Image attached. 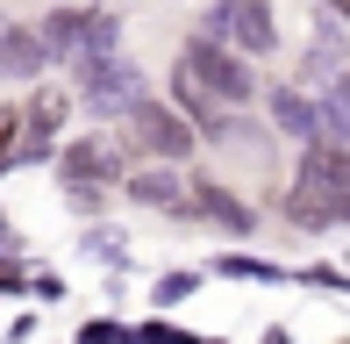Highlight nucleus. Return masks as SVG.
<instances>
[{
  "mask_svg": "<svg viewBox=\"0 0 350 344\" xmlns=\"http://www.w3.org/2000/svg\"><path fill=\"white\" fill-rule=\"evenodd\" d=\"M186 65H193L200 79H208V86L221 93V101H250V72L236 65V58H221L215 43H193V51H186Z\"/></svg>",
  "mask_w": 350,
  "mask_h": 344,
  "instance_id": "423d86ee",
  "label": "nucleus"
},
{
  "mask_svg": "<svg viewBox=\"0 0 350 344\" xmlns=\"http://www.w3.org/2000/svg\"><path fill=\"white\" fill-rule=\"evenodd\" d=\"M65 180L79 186V194H86V186H107V180H115V151H107L100 136L72 144V151H65Z\"/></svg>",
  "mask_w": 350,
  "mask_h": 344,
  "instance_id": "6e6552de",
  "label": "nucleus"
},
{
  "mask_svg": "<svg viewBox=\"0 0 350 344\" xmlns=\"http://www.w3.org/2000/svg\"><path fill=\"white\" fill-rule=\"evenodd\" d=\"M57 130H65V101H36V108H22V158H43V151L57 144Z\"/></svg>",
  "mask_w": 350,
  "mask_h": 344,
  "instance_id": "9d476101",
  "label": "nucleus"
},
{
  "mask_svg": "<svg viewBox=\"0 0 350 344\" xmlns=\"http://www.w3.org/2000/svg\"><path fill=\"white\" fill-rule=\"evenodd\" d=\"M336 101H343V108H350V72H343V79H336Z\"/></svg>",
  "mask_w": 350,
  "mask_h": 344,
  "instance_id": "2eb2a0df",
  "label": "nucleus"
},
{
  "mask_svg": "<svg viewBox=\"0 0 350 344\" xmlns=\"http://www.w3.org/2000/svg\"><path fill=\"white\" fill-rule=\"evenodd\" d=\"M329 8H336V14H350V0H329Z\"/></svg>",
  "mask_w": 350,
  "mask_h": 344,
  "instance_id": "dca6fc26",
  "label": "nucleus"
},
{
  "mask_svg": "<svg viewBox=\"0 0 350 344\" xmlns=\"http://www.w3.org/2000/svg\"><path fill=\"white\" fill-rule=\"evenodd\" d=\"M129 115H136V144H143V151H157V158H186L193 130L179 122V108H143V101H136Z\"/></svg>",
  "mask_w": 350,
  "mask_h": 344,
  "instance_id": "20e7f679",
  "label": "nucleus"
},
{
  "mask_svg": "<svg viewBox=\"0 0 350 344\" xmlns=\"http://www.w3.org/2000/svg\"><path fill=\"white\" fill-rule=\"evenodd\" d=\"M215 29H229L243 51H272V8H265V0H221Z\"/></svg>",
  "mask_w": 350,
  "mask_h": 344,
  "instance_id": "39448f33",
  "label": "nucleus"
},
{
  "mask_svg": "<svg viewBox=\"0 0 350 344\" xmlns=\"http://www.w3.org/2000/svg\"><path fill=\"white\" fill-rule=\"evenodd\" d=\"M286 215L308 230H329L350 215V151H314L308 165H300L293 194H286Z\"/></svg>",
  "mask_w": 350,
  "mask_h": 344,
  "instance_id": "f257e3e1",
  "label": "nucleus"
},
{
  "mask_svg": "<svg viewBox=\"0 0 350 344\" xmlns=\"http://www.w3.org/2000/svg\"><path fill=\"white\" fill-rule=\"evenodd\" d=\"M43 65H51L43 29H0V72H8V79H36Z\"/></svg>",
  "mask_w": 350,
  "mask_h": 344,
  "instance_id": "0eeeda50",
  "label": "nucleus"
},
{
  "mask_svg": "<svg viewBox=\"0 0 350 344\" xmlns=\"http://www.w3.org/2000/svg\"><path fill=\"white\" fill-rule=\"evenodd\" d=\"M43 43H51V58H100L107 43H115V22H107V14L57 8L51 22H43Z\"/></svg>",
  "mask_w": 350,
  "mask_h": 344,
  "instance_id": "f03ea898",
  "label": "nucleus"
},
{
  "mask_svg": "<svg viewBox=\"0 0 350 344\" xmlns=\"http://www.w3.org/2000/svg\"><path fill=\"white\" fill-rule=\"evenodd\" d=\"M129 194H136V201H150V208H172V201H179V172H136Z\"/></svg>",
  "mask_w": 350,
  "mask_h": 344,
  "instance_id": "9b49d317",
  "label": "nucleus"
},
{
  "mask_svg": "<svg viewBox=\"0 0 350 344\" xmlns=\"http://www.w3.org/2000/svg\"><path fill=\"white\" fill-rule=\"evenodd\" d=\"M86 101L100 108V115H129L143 101V79L129 58H86Z\"/></svg>",
  "mask_w": 350,
  "mask_h": 344,
  "instance_id": "7ed1b4c3",
  "label": "nucleus"
},
{
  "mask_svg": "<svg viewBox=\"0 0 350 344\" xmlns=\"http://www.w3.org/2000/svg\"><path fill=\"white\" fill-rule=\"evenodd\" d=\"M172 93H179V108L200 122V130H221V93H215L208 79H200L193 65H179V72H172Z\"/></svg>",
  "mask_w": 350,
  "mask_h": 344,
  "instance_id": "1a4fd4ad",
  "label": "nucleus"
},
{
  "mask_svg": "<svg viewBox=\"0 0 350 344\" xmlns=\"http://www.w3.org/2000/svg\"><path fill=\"white\" fill-rule=\"evenodd\" d=\"M272 115H279L286 136H314V108L300 101V93H272Z\"/></svg>",
  "mask_w": 350,
  "mask_h": 344,
  "instance_id": "f8f14e48",
  "label": "nucleus"
},
{
  "mask_svg": "<svg viewBox=\"0 0 350 344\" xmlns=\"http://www.w3.org/2000/svg\"><path fill=\"white\" fill-rule=\"evenodd\" d=\"M186 294H193V280H186V273H172L165 287H157V302H186Z\"/></svg>",
  "mask_w": 350,
  "mask_h": 344,
  "instance_id": "4468645a",
  "label": "nucleus"
},
{
  "mask_svg": "<svg viewBox=\"0 0 350 344\" xmlns=\"http://www.w3.org/2000/svg\"><path fill=\"white\" fill-rule=\"evenodd\" d=\"M200 208H208V215H221V223H229V230H243V208H236L229 194H200Z\"/></svg>",
  "mask_w": 350,
  "mask_h": 344,
  "instance_id": "ddd939ff",
  "label": "nucleus"
}]
</instances>
